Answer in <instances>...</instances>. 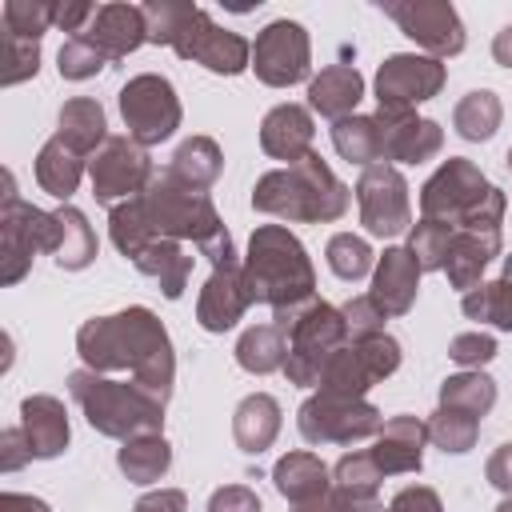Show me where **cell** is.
<instances>
[{
    "label": "cell",
    "instance_id": "cell-1",
    "mask_svg": "<svg viewBox=\"0 0 512 512\" xmlns=\"http://www.w3.org/2000/svg\"><path fill=\"white\" fill-rule=\"evenodd\" d=\"M76 352L92 372H132V380L172 396L176 356L168 328L144 304H132L116 316H92L76 332Z\"/></svg>",
    "mask_w": 512,
    "mask_h": 512
},
{
    "label": "cell",
    "instance_id": "cell-2",
    "mask_svg": "<svg viewBox=\"0 0 512 512\" xmlns=\"http://www.w3.org/2000/svg\"><path fill=\"white\" fill-rule=\"evenodd\" d=\"M244 288L252 304H268L272 316H288L316 300V268L308 248L284 224H260L248 236Z\"/></svg>",
    "mask_w": 512,
    "mask_h": 512
},
{
    "label": "cell",
    "instance_id": "cell-3",
    "mask_svg": "<svg viewBox=\"0 0 512 512\" xmlns=\"http://www.w3.org/2000/svg\"><path fill=\"white\" fill-rule=\"evenodd\" d=\"M352 188L336 180V172L320 160V152H308L304 160L264 172L252 188V208L288 224H328L348 212Z\"/></svg>",
    "mask_w": 512,
    "mask_h": 512
},
{
    "label": "cell",
    "instance_id": "cell-4",
    "mask_svg": "<svg viewBox=\"0 0 512 512\" xmlns=\"http://www.w3.org/2000/svg\"><path fill=\"white\" fill-rule=\"evenodd\" d=\"M68 392L80 404L84 420L112 440H136L164 428V404L168 396L140 384V380H112L92 368L68 372Z\"/></svg>",
    "mask_w": 512,
    "mask_h": 512
},
{
    "label": "cell",
    "instance_id": "cell-5",
    "mask_svg": "<svg viewBox=\"0 0 512 512\" xmlns=\"http://www.w3.org/2000/svg\"><path fill=\"white\" fill-rule=\"evenodd\" d=\"M272 324L288 336L284 376H288V384H300V388H316L324 360L340 344H348L344 316L328 300H312V304H304V308H296L288 316H272Z\"/></svg>",
    "mask_w": 512,
    "mask_h": 512
},
{
    "label": "cell",
    "instance_id": "cell-6",
    "mask_svg": "<svg viewBox=\"0 0 512 512\" xmlns=\"http://www.w3.org/2000/svg\"><path fill=\"white\" fill-rule=\"evenodd\" d=\"M140 208H144L156 240H192L200 248L204 240H212L224 228L208 192L180 184L172 172L152 176V184L140 192Z\"/></svg>",
    "mask_w": 512,
    "mask_h": 512
},
{
    "label": "cell",
    "instance_id": "cell-7",
    "mask_svg": "<svg viewBox=\"0 0 512 512\" xmlns=\"http://www.w3.org/2000/svg\"><path fill=\"white\" fill-rule=\"evenodd\" d=\"M60 220L56 212H40L16 196L12 172H4V204H0V284H20L32 268L36 252H56Z\"/></svg>",
    "mask_w": 512,
    "mask_h": 512
},
{
    "label": "cell",
    "instance_id": "cell-8",
    "mask_svg": "<svg viewBox=\"0 0 512 512\" xmlns=\"http://www.w3.org/2000/svg\"><path fill=\"white\" fill-rule=\"evenodd\" d=\"M396 368H400V344L388 332L368 336V340H348L324 360L316 392L364 400V392L376 388L380 380H388Z\"/></svg>",
    "mask_w": 512,
    "mask_h": 512
},
{
    "label": "cell",
    "instance_id": "cell-9",
    "mask_svg": "<svg viewBox=\"0 0 512 512\" xmlns=\"http://www.w3.org/2000/svg\"><path fill=\"white\" fill-rule=\"evenodd\" d=\"M296 428L308 444H356V440L376 436L384 428V416L368 400L312 392L296 412Z\"/></svg>",
    "mask_w": 512,
    "mask_h": 512
},
{
    "label": "cell",
    "instance_id": "cell-10",
    "mask_svg": "<svg viewBox=\"0 0 512 512\" xmlns=\"http://www.w3.org/2000/svg\"><path fill=\"white\" fill-rule=\"evenodd\" d=\"M120 116L136 144H160L180 128V96L168 76L140 72L120 88Z\"/></svg>",
    "mask_w": 512,
    "mask_h": 512
},
{
    "label": "cell",
    "instance_id": "cell-11",
    "mask_svg": "<svg viewBox=\"0 0 512 512\" xmlns=\"http://www.w3.org/2000/svg\"><path fill=\"white\" fill-rule=\"evenodd\" d=\"M88 176H92V196L116 208L140 196L156 172H152V156L144 144H136L132 136H108L104 148L88 160Z\"/></svg>",
    "mask_w": 512,
    "mask_h": 512
},
{
    "label": "cell",
    "instance_id": "cell-12",
    "mask_svg": "<svg viewBox=\"0 0 512 512\" xmlns=\"http://www.w3.org/2000/svg\"><path fill=\"white\" fill-rule=\"evenodd\" d=\"M492 184L484 180V172L464 160V156H448L420 188V216L428 220H440V224H452L460 228V220L484 200Z\"/></svg>",
    "mask_w": 512,
    "mask_h": 512
},
{
    "label": "cell",
    "instance_id": "cell-13",
    "mask_svg": "<svg viewBox=\"0 0 512 512\" xmlns=\"http://www.w3.org/2000/svg\"><path fill=\"white\" fill-rule=\"evenodd\" d=\"M356 204H360V224L388 240L412 228V204H408V180L392 164H372L356 180Z\"/></svg>",
    "mask_w": 512,
    "mask_h": 512
},
{
    "label": "cell",
    "instance_id": "cell-14",
    "mask_svg": "<svg viewBox=\"0 0 512 512\" xmlns=\"http://www.w3.org/2000/svg\"><path fill=\"white\" fill-rule=\"evenodd\" d=\"M172 48H176L180 60H196L216 76H240L244 68H252V44L240 32L220 28L204 8H196L184 20Z\"/></svg>",
    "mask_w": 512,
    "mask_h": 512
},
{
    "label": "cell",
    "instance_id": "cell-15",
    "mask_svg": "<svg viewBox=\"0 0 512 512\" xmlns=\"http://www.w3.org/2000/svg\"><path fill=\"white\" fill-rule=\"evenodd\" d=\"M308 68H312V40H308L304 24L272 20L256 36V44H252V72L268 88H292V84L308 80Z\"/></svg>",
    "mask_w": 512,
    "mask_h": 512
},
{
    "label": "cell",
    "instance_id": "cell-16",
    "mask_svg": "<svg viewBox=\"0 0 512 512\" xmlns=\"http://www.w3.org/2000/svg\"><path fill=\"white\" fill-rule=\"evenodd\" d=\"M408 40H416L428 56H460L464 52V24L448 0H388L380 4Z\"/></svg>",
    "mask_w": 512,
    "mask_h": 512
},
{
    "label": "cell",
    "instance_id": "cell-17",
    "mask_svg": "<svg viewBox=\"0 0 512 512\" xmlns=\"http://www.w3.org/2000/svg\"><path fill=\"white\" fill-rule=\"evenodd\" d=\"M444 80H448L444 60L416 56V52H396L376 72V104H384V108L424 104L444 88Z\"/></svg>",
    "mask_w": 512,
    "mask_h": 512
},
{
    "label": "cell",
    "instance_id": "cell-18",
    "mask_svg": "<svg viewBox=\"0 0 512 512\" xmlns=\"http://www.w3.org/2000/svg\"><path fill=\"white\" fill-rule=\"evenodd\" d=\"M376 128H380V148L384 160L396 164H424L444 148V128L436 120L416 116L412 108H376Z\"/></svg>",
    "mask_w": 512,
    "mask_h": 512
},
{
    "label": "cell",
    "instance_id": "cell-19",
    "mask_svg": "<svg viewBox=\"0 0 512 512\" xmlns=\"http://www.w3.org/2000/svg\"><path fill=\"white\" fill-rule=\"evenodd\" d=\"M248 288H244V260L240 256H224L212 264L200 300H196V320L204 332H228L240 324V316L248 312Z\"/></svg>",
    "mask_w": 512,
    "mask_h": 512
},
{
    "label": "cell",
    "instance_id": "cell-20",
    "mask_svg": "<svg viewBox=\"0 0 512 512\" xmlns=\"http://www.w3.org/2000/svg\"><path fill=\"white\" fill-rule=\"evenodd\" d=\"M424 444H428V424L420 416H392V420H384V428L376 432V444L368 452L384 476H400V472H420Z\"/></svg>",
    "mask_w": 512,
    "mask_h": 512
},
{
    "label": "cell",
    "instance_id": "cell-21",
    "mask_svg": "<svg viewBox=\"0 0 512 512\" xmlns=\"http://www.w3.org/2000/svg\"><path fill=\"white\" fill-rule=\"evenodd\" d=\"M80 36L92 40L108 60H124L140 44H148V24H144V12L136 4H100L92 24Z\"/></svg>",
    "mask_w": 512,
    "mask_h": 512
},
{
    "label": "cell",
    "instance_id": "cell-22",
    "mask_svg": "<svg viewBox=\"0 0 512 512\" xmlns=\"http://www.w3.org/2000/svg\"><path fill=\"white\" fill-rule=\"evenodd\" d=\"M420 292V264L412 260L408 248H384V256L372 268V300L388 312V316H404L412 312Z\"/></svg>",
    "mask_w": 512,
    "mask_h": 512
},
{
    "label": "cell",
    "instance_id": "cell-23",
    "mask_svg": "<svg viewBox=\"0 0 512 512\" xmlns=\"http://www.w3.org/2000/svg\"><path fill=\"white\" fill-rule=\"evenodd\" d=\"M312 136H316V124L304 104H276L260 120V148L272 160H288V164L304 160L312 152Z\"/></svg>",
    "mask_w": 512,
    "mask_h": 512
},
{
    "label": "cell",
    "instance_id": "cell-24",
    "mask_svg": "<svg viewBox=\"0 0 512 512\" xmlns=\"http://www.w3.org/2000/svg\"><path fill=\"white\" fill-rule=\"evenodd\" d=\"M20 428L28 436V448H32V460H52L68 448V412L56 396L48 392H36V396H24L20 400Z\"/></svg>",
    "mask_w": 512,
    "mask_h": 512
},
{
    "label": "cell",
    "instance_id": "cell-25",
    "mask_svg": "<svg viewBox=\"0 0 512 512\" xmlns=\"http://www.w3.org/2000/svg\"><path fill=\"white\" fill-rule=\"evenodd\" d=\"M500 256V232H472V228H456L448 260H444V276L452 288L472 292L484 276V268Z\"/></svg>",
    "mask_w": 512,
    "mask_h": 512
},
{
    "label": "cell",
    "instance_id": "cell-26",
    "mask_svg": "<svg viewBox=\"0 0 512 512\" xmlns=\"http://www.w3.org/2000/svg\"><path fill=\"white\" fill-rule=\"evenodd\" d=\"M360 96H364V76L352 64H328L308 84V108L320 112V116H328L332 124L344 120V116H352L356 104H360Z\"/></svg>",
    "mask_w": 512,
    "mask_h": 512
},
{
    "label": "cell",
    "instance_id": "cell-27",
    "mask_svg": "<svg viewBox=\"0 0 512 512\" xmlns=\"http://www.w3.org/2000/svg\"><path fill=\"white\" fill-rule=\"evenodd\" d=\"M276 432H280V404H276V396L252 392V396H244L236 404V412H232V436H236V448L240 452H248V456L268 452L272 440H276Z\"/></svg>",
    "mask_w": 512,
    "mask_h": 512
},
{
    "label": "cell",
    "instance_id": "cell-28",
    "mask_svg": "<svg viewBox=\"0 0 512 512\" xmlns=\"http://www.w3.org/2000/svg\"><path fill=\"white\" fill-rule=\"evenodd\" d=\"M272 484H276V492L296 508V504H308V500L324 496V492L332 488V472H328V464H324L320 456H312V452H288V456L276 460Z\"/></svg>",
    "mask_w": 512,
    "mask_h": 512
},
{
    "label": "cell",
    "instance_id": "cell-29",
    "mask_svg": "<svg viewBox=\"0 0 512 512\" xmlns=\"http://www.w3.org/2000/svg\"><path fill=\"white\" fill-rule=\"evenodd\" d=\"M56 136L80 152V156H96L108 140V120H104V108L92 100V96H72L64 100L60 116H56Z\"/></svg>",
    "mask_w": 512,
    "mask_h": 512
},
{
    "label": "cell",
    "instance_id": "cell-30",
    "mask_svg": "<svg viewBox=\"0 0 512 512\" xmlns=\"http://www.w3.org/2000/svg\"><path fill=\"white\" fill-rule=\"evenodd\" d=\"M132 264L144 276H152L168 300H180L188 288V276H192V256L180 248V240H152Z\"/></svg>",
    "mask_w": 512,
    "mask_h": 512
},
{
    "label": "cell",
    "instance_id": "cell-31",
    "mask_svg": "<svg viewBox=\"0 0 512 512\" xmlns=\"http://www.w3.org/2000/svg\"><path fill=\"white\" fill-rule=\"evenodd\" d=\"M220 168H224V152H220V144H216L212 136H188V140L172 152V164H168V172H172L180 184L196 188V192H208V188L216 184Z\"/></svg>",
    "mask_w": 512,
    "mask_h": 512
},
{
    "label": "cell",
    "instance_id": "cell-32",
    "mask_svg": "<svg viewBox=\"0 0 512 512\" xmlns=\"http://www.w3.org/2000/svg\"><path fill=\"white\" fill-rule=\"evenodd\" d=\"M80 176H84V156L72 152L60 136H52V140L36 152V184H40L48 196H56V200L68 204V196L76 192Z\"/></svg>",
    "mask_w": 512,
    "mask_h": 512
},
{
    "label": "cell",
    "instance_id": "cell-33",
    "mask_svg": "<svg viewBox=\"0 0 512 512\" xmlns=\"http://www.w3.org/2000/svg\"><path fill=\"white\" fill-rule=\"evenodd\" d=\"M288 360V336L276 324H252L240 332L236 340V364L252 376H268V372H284Z\"/></svg>",
    "mask_w": 512,
    "mask_h": 512
},
{
    "label": "cell",
    "instance_id": "cell-34",
    "mask_svg": "<svg viewBox=\"0 0 512 512\" xmlns=\"http://www.w3.org/2000/svg\"><path fill=\"white\" fill-rule=\"evenodd\" d=\"M116 464L132 484H156L172 468V444L164 440V432L124 440V448L116 452Z\"/></svg>",
    "mask_w": 512,
    "mask_h": 512
},
{
    "label": "cell",
    "instance_id": "cell-35",
    "mask_svg": "<svg viewBox=\"0 0 512 512\" xmlns=\"http://www.w3.org/2000/svg\"><path fill=\"white\" fill-rule=\"evenodd\" d=\"M56 220H60V236H56V264L64 272H80L96 260V232L88 224V216L72 204H60L56 208Z\"/></svg>",
    "mask_w": 512,
    "mask_h": 512
},
{
    "label": "cell",
    "instance_id": "cell-36",
    "mask_svg": "<svg viewBox=\"0 0 512 512\" xmlns=\"http://www.w3.org/2000/svg\"><path fill=\"white\" fill-rule=\"evenodd\" d=\"M332 148L348 160V164H360V168H372L384 160V148H380V128H376V116H344L332 124Z\"/></svg>",
    "mask_w": 512,
    "mask_h": 512
},
{
    "label": "cell",
    "instance_id": "cell-37",
    "mask_svg": "<svg viewBox=\"0 0 512 512\" xmlns=\"http://www.w3.org/2000/svg\"><path fill=\"white\" fill-rule=\"evenodd\" d=\"M500 120H504V104H500V96L492 88H472L456 104V112H452V128L464 140H476V144L480 140H492L496 128H500Z\"/></svg>",
    "mask_w": 512,
    "mask_h": 512
},
{
    "label": "cell",
    "instance_id": "cell-38",
    "mask_svg": "<svg viewBox=\"0 0 512 512\" xmlns=\"http://www.w3.org/2000/svg\"><path fill=\"white\" fill-rule=\"evenodd\" d=\"M440 404L460 408V412H468V416L480 420V416H488L492 404H496V380H492L488 372H480V368L456 372V376H448V380L440 384Z\"/></svg>",
    "mask_w": 512,
    "mask_h": 512
},
{
    "label": "cell",
    "instance_id": "cell-39",
    "mask_svg": "<svg viewBox=\"0 0 512 512\" xmlns=\"http://www.w3.org/2000/svg\"><path fill=\"white\" fill-rule=\"evenodd\" d=\"M460 308H464L468 320L496 324L500 332H512V280H508V276L480 280L472 292H464Z\"/></svg>",
    "mask_w": 512,
    "mask_h": 512
},
{
    "label": "cell",
    "instance_id": "cell-40",
    "mask_svg": "<svg viewBox=\"0 0 512 512\" xmlns=\"http://www.w3.org/2000/svg\"><path fill=\"white\" fill-rule=\"evenodd\" d=\"M108 232H112V244L120 248V256H128V260H136L156 240V232H152V224L140 208V196H132V200H124L108 212Z\"/></svg>",
    "mask_w": 512,
    "mask_h": 512
},
{
    "label": "cell",
    "instance_id": "cell-41",
    "mask_svg": "<svg viewBox=\"0 0 512 512\" xmlns=\"http://www.w3.org/2000/svg\"><path fill=\"white\" fill-rule=\"evenodd\" d=\"M452 236H456L452 224H440V220H428V216H420V220L408 228V252H412V260L420 264V272H444Z\"/></svg>",
    "mask_w": 512,
    "mask_h": 512
},
{
    "label": "cell",
    "instance_id": "cell-42",
    "mask_svg": "<svg viewBox=\"0 0 512 512\" xmlns=\"http://www.w3.org/2000/svg\"><path fill=\"white\" fill-rule=\"evenodd\" d=\"M476 436H480V420L468 416V412H460V408L440 404V408L432 412V420H428V440H432L440 452L460 456V452L476 448Z\"/></svg>",
    "mask_w": 512,
    "mask_h": 512
},
{
    "label": "cell",
    "instance_id": "cell-43",
    "mask_svg": "<svg viewBox=\"0 0 512 512\" xmlns=\"http://www.w3.org/2000/svg\"><path fill=\"white\" fill-rule=\"evenodd\" d=\"M324 256H328V268H332L340 280H348V284L360 280V276H368V272L376 268V256H372L368 240H364V236H352V232H336V236L328 240Z\"/></svg>",
    "mask_w": 512,
    "mask_h": 512
},
{
    "label": "cell",
    "instance_id": "cell-44",
    "mask_svg": "<svg viewBox=\"0 0 512 512\" xmlns=\"http://www.w3.org/2000/svg\"><path fill=\"white\" fill-rule=\"evenodd\" d=\"M52 12H56L52 0H8V4L0 8V20H4V32L40 40V36L52 28Z\"/></svg>",
    "mask_w": 512,
    "mask_h": 512
},
{
    "label": "cell",
    "instance_id": "cell-45",
    "mask_svg": "<svg viewBox=\"0 0 512 512\" xmlns=\"http://www.w3.org/2000/svg\"><path fill=\"white\" fill-rule=\"evenodd\" d=\"M144 12V24H148V44H176L184 20L196 12V4H176V0H148L140 4Z\"/></svg>",
    "mask_w": 512,
    "mask_h": 512
},
{
    "label": "cell",
    "instance_id": "cell-46",
    "mask_svg": "<svg viewBox=\"0 0 512 512\" xmlns=\"http://www.w3.org/2000/svg\"><path fill=\"white\" fill-rule=\"evenodd\" d=\"M36 72H40V40L4 32V72H0V84H4V88L24 84V80H32Z\"/></svg>",
    "mask_w": 512,
    "mask_h": 512
},
{
    "label": "cell",
    "instance_id": "cell-47",
    "mask_svg": "<svg viewBox=\"0 0 512 512\" xmlns=\"http://www.w3.org/2000/svg\"><path fill=\"white\" fill-rule=\"evenodd\" d=\"M104 64H108V56L84 36H68L60 44V52H56V68H60L64 80H92Z\"/></svg>",
    "mask_w": 512,
    "mask_h": 512
},
{
    "label": "cell",
    "instance_id": "cell-48",
    "mask_svg": "<svg viewBox=\"0 0 512 512\" xmlns=\"http://www.w3.org/2000/svg\"><path fill=\"white\" fill-rule=\"evenodd\" d=\"M380 480H384V472L376 468L372 452H348L332 468V484L336 488H348V492H360V496H376Z\"/></svg>",
    "mask_w": 512,
    "mask_h": 512
},
{
    "label": "cell",
    "instance_id": "cell-49",
    "mask_svg": "<svg viewBox=\"0 0 512 512\" xmlns=\"http://www.w3.org/2000/svg\"><path fill=\"white\" fill-rule=\"evenodd\" d=\"M340 316H344V328H348V340H368V336H380L384 332V320L388 312L372 300V296H352L348 304H340Z\"/></svg>",
    "mask_w": 512,
    "mask_h": 512
},
{
    "label": "cell",
    "instance_id": "cell-50",
    "mask_svg": "<svg viewBox=\"0 0 512 512\" xmlns=\"http://www.w3.org/2000/svg\"><path fill=\"white\" fill-rule=\"evenodd\" d=\"M292 512H384V504L376 496H360V492H348V488H328L324 496L308 500V504H296Z\"/></svg>",
    "mask_w": 512,
    "mask_h": 512
},
{
    "label": "cell",
    "instance_id": "cell-51",
    "mask_svg": "<svg viewBox=\"0 0 512 512\" xmlns=\"http://www.w3.org/2000/svg\"><path fill=\"white\" fill-rule=\"evenodd\" d=\"M448 356L464 368H484L496 356V340L488 332H460L448 340Z\"/></svg>",
    "mask_w": 512,
    "mask_h": 512
},
{
    "label": "cell",
    "instance_id": "cell-52",
    "mask_svg": "<svg viewBox=\"0 0 512 512\" xmlns=\"http://www.w3.org/2000/svg\"><path fill=\"white\" fill-rule=\"evenodd\" d=\"M208 512H264V504L248 484H224L208 496Z\"/></svg>",
    "mask_w": 512,
    "mask_h": 512
},
{
    "label": "cell",
    "instance_id": "cell-53",
    "mask_svg": "<svg viewBox=\"0 0 512 512\" xmlns=\"http://www.w3.org/2000/svg\"><path fill=\"white\" fill-rule=\"evenodd\" d=\"M384 512H444V504L428 484H412V488H400Z\"/></svg>",
    "mask_w": 512,
    "mask_h": 512
},
{
    "label": "cell",
    "instance_id": "cell-54",
    "mask_svg": "<svg viewBox=\"0 0 512 512\" xmlns=\"http://www.w3.org/2000/svg\"><path fill=\"white\" fill-rule=\"evenodd\" d=\"M28 460H32V448H28L24 428H4L0 432V472H16Z\"/></svg>",
    "mask_w": 512,
    "mask_h": 512
},
{
    "label": "cell",
    "instance_id": "cell-55",
    "mask_svg": "<svg viewBox=\"0 0 512 512\" xmlns=\"http://www.w3.org/2000/svg\"><path fill=\"white\" fill-rule=\"evenodd\" d=\"M96 8L88 0H56V12H52V28L60 32H84V24H92Z\"/></svg>",
    "mask_w": 512,
    "mask_h": 512
},
{
    "label": "cell",
    "instance_id": "cell-56",
    "mask_svg": "<svg viewBox=\"0 0 512 512\" xmlns=\"http://www.w3.org/2000/svg\"><path fill=\"white\" fill-rule=\"evenodd\" d=\"M484 476H488L492 488H500L504 496H512V444H500V448L488 456Z\"/></svg>",
    "mask_w": 512,
    "mask_h": 512
},
{
    "label": "cell",
    "instance_id": "cell-57",
    "mask_svg": "<svg viewBox=\"0 0 512 512\" xmlns=\"http://www.w3.org/2000/svg\"><path fill=\"white\" fill-rule=\"evenodd\" d=\"M132 512H188V496L180 488H156L136 500Z\"/></svg>",
    "mask_w": 512,
    "mask_h": 512
},
{
    "label": "cell",
    "instance_id": "cell-58",
    "mask_svg": "<svg viewBox=\"0 0 512 512\" xmlns=\"http://www.w3.org/2000/svg\"><path fill=\"white\" fill-rule=\"evenodd\" d=\"M0 512H52L40 496H28V492H4L0 496Z\"/></svg>",
    "mask_w": 512,
    "mask_h": 512
},
{
    "label": "cell",
    "instance_id": "cell-59",
    "mask_svg": "<svg viewBox=\"0 0 512 512\" xmlns=\"http://www.w3.org/2000/svg\"><path fill=\"white\" fill-rule=\"evenodd\" d=\"M492 56H496L500 68H512V24H504V28L496 32V40H492Z\"/></svg>",
    "mask_w": 512,
    "mask_h": 512
},
{
    "label": "cell",
    "instance_id": "cell-60",
    "mask_svg": "<svg viewBox=\"0 0 512 512\" xmlns=\"http://www.w3.org/2000/svg\"><path fill=\"white\" fill-rule=\"evenodd\" d=\"M496 512H512V496H504V500H500V508H496Z\"/></svg>",
    "mask_w": 512,
    "mask_h": 512
},
{
    "label": "cell",
    "instance_id": "cell-61",
    "mask_svg": "<svg viewBox=\"0 0 512 512\" xmlns=\"http://www.w3.org/2000/svg\"><path fill=\"white\" fill-rule=\"evenodd\" d=\"M500 276H508V280H512V256L504 260V272H500Z\"/></svg>",
    "mask_w": 512,
    "mask_h": 512
},
{
    "label": "cell",
    "instance_id": "cell-62",
    "mask_svg": "<svg viewBox=\"0 0 512 512\" xmlns=\"http://www.w3.org/2000/svg\"><path fill=\"white\" fill-rule=\"evenodd\" d=\"M504 164H508V172H512V148H508V160H504Z\"/></svg>",
    "mask_w": 512,
    "mask_h": 512
}]
</instances>
